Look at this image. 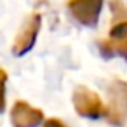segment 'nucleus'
<instances>
[{"instance_id": "f03ea898", "label": "nucleus", "mask_w": 127, "mask_h": 127, "mask_svg": "<svg viewBox=\"0 0 127 127\" xmlns=\"http://www.w3.org/2000/svg\"><path fill=\"white\" fill-rule=\"evenodd\" d=\"M104 0H71L68 9L71 16L84 26H96Z\"/></svg>"}, {"instance_id": "f257e3e1", "label": "nucleus", "mask_w": 127, "mask_h": 127, "mask_svg": "<svg viewBox=\"0 0 127 127\" xmlns=\"http://www.w3.org/2000/svg\"><path fill=\"white\" fill-rule=\"evenodd\" d=\"M73 106H75L78 115L87 117V118H99L104 113V106H103L101 97L96 92H92L91 89L84 87V85L75 89V92H73Z\"/></svg>"}, {"instance_id": "423d86ee", "label": "nucleus", "mask_w": 127, "mask_h": 127, "mask_svg": "<svg viewBox=\"0 0 127 127\" xmlns=\"http://www.w3.org/2000/svg\"><path fill=\"white\" fill-rule=\"evenodd\" d=\"M110 94H111L110 120L113 124H122L127 117V84L115 82L110 89Z\"/></svg>"}, {"instance_id": "7ed1b4c3", "label": "nucleus", "mask_w": 127, "mask_h": 127, "mask_svg": "<svg viewBox=\"0 0 127 127\" xmlns=\"http://www.w3.org/2000/svg\"><path fill=\"white\" fill-rule=\"evenodd\" d=\"M101 54L104 58L122 56L127 59V23H118L110 32V40L99 44Z\"/></svg>"}, {"instance_id": "20e7f679", "label": "nucleus", "mask_w": 127, "mask_h": 127, "mask_svg": "<svg viewBox=\"0 0 127 127\" xmlns=\"http://www.w3.org/2000/svg\"><path fill=\"white\" fill-rule=\"evenodd\" d=\"M38 30H40V16L33 14L28 18V21L23 25L21 32L18 33L14 45H12V52L16 56H23L28 51H32V47L35 45L37 35H38Z\"/></svg>"}, {"instance_id": "0eeeda50", "label": "nucleus", "mask_w": 127, "mask_h": 127, "mask_svg": "<svg viewBox=\"0 0 127 127\" xmlns=\"http://www.w3.org/2000/svg\"><path fill=\"white\" fill-rule=\"evenodd\" d=\"M5 80H7L5 71L0 70V113L5 110Z\"/></svg>"}, {"instance_id": "6e6552de", "label": "nucleus", "mask_w": 127, "mask_h": 127, "mask_svg": "<svg viewBox=\"0 0 127 127\" xmlns=\"http://www.w3.org/2000/svg\"><path fill=\"white\" fill-rule=\"evenodd\" d=\"M44 127H66V125L61 120H58V118H51V120H47L44 124Z\"/></svg>"}, {"instance_id": "39448f33", "label": "nucleus", "mask_w": 127, "mask_h": 127, "mask_svg": "<svg viewBox=\"0 0 127 127\" xmlns=\"http://www.w3.org/2000/svg\"><path fill=\"white\" fill-rule=\"evenodd\" d=\"M44 118V113L25 101H18L12 106L11 120L14 127H37Z\"/></svg>"}]
</instances>
